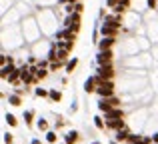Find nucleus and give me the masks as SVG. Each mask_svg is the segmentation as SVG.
<instances>
[{"mask_svg": "<svg viewBox=\"0 0 158 144\" xmlns=\"http://www.w3.org/2000/svg\"><path fill=\"white\" fill-rule=\"evenodd\" d=\"M96 94L100 98L114 96V82H112V80H102L100 84H98V88H96Z\"/></svg>", "mask_w": 158, "mask_h": 144, "instance_id": "nucleus-1", "label": "nucleus"}, {"mask_svg": "<svg viewBox=\"0 0 158 144\" xmlns=\"http://www.w3.org/2000/svg\"><path fill=\"white\" fill-rule=\"evenodd\" d=\"M80 12H72V14H68L66 16V20H64V26L66 28H70V30H74V32H78V28H80Z\"/></svg>", "mask_w": 158, "mask_h": 144, "instance_id": "nucleus-2", "label": "nucleus"}, {"mask_svg": "<svg viewBox=\"0 0 158 144\" xmlns=\"http://www.w3.org/2000/svg\"><path fill=\"white\" fill-rule=\"evenodd\" d=\"M98 76H100L102 80H112V78H114V68H112V64H104V66L98 68Z\"/></svg>", "mask_w": 158, "mask_h": 144, "instance_id": "nucleus-3", "label": "nucleus"}, {"mask_svg": "<svg viewBox=\"0 0 158 144\" xmlns=\"http://www.w3.org/2000/svg\"><path fill=\"white\" fill-rule=\"evenodd\" d=\"M112 56H114V54H112V52L110 50H100V52H98V66H104V64H112Z\"/></svg>", "mask_w": 158, "mask_h": 144, "instance_id": "nucleus-4", "label": "nucleus"}, {"mask_svg": "<svg viewBox=\"0 0 158 144\" xmlns=\"http://www.w3.org/2000/svg\"><path fill=\"white\" fill-rule=\"evenodd\" d=\"M114 42H116V38H112V36H102V40L98 42V48L100 50H110Z\"/></svg>", "mask_w": 158, "mask_h": 144, "instance_id": "nucleus-5", "label": "nucleus"}, {"mask_svg": "<svg viewBox=\"0 0 158 144\" xmlns=\"http://www.w3.org/2000/svg\"><path fill=\"white\" fill-rule=\"evenodd\" d=\"M118 118H124V112L120 110V106H116V108L106 112V120H118Z\"/></svg>", "mask_w": 158, "mask_h": 144, "instance_id": "nucleus-6", "label": "nucleus"}, {"mask_svg": "<svg viewBox=\"0 0 158 144\" xmlns=\"http://www.w3.org/2000/svg\"><path fill=\"white\" fill-rule=\"evenodd\" d=\"M62 38H66V40H76V32L70 30V28H66V30H60V32L56 34V40H62Z\"/></svg>", "mask_w": 158, "mask_h": 144, "instance_id": "nucleus-7", "label": "nucleus"}, {"mask_svg": "<svg viewBox=\"0 0 158 144\" xmlns=\"http://www.w3.org/2000/svg\"><path fill=\"white\" fill-rule=\"evenodd\" d=\"M100 34H102V36H112V38H116V34H118V28H114V26H108V24H102V28H100Z\"/></svg>", "mask_w": 158, "mask_h": 144, "instance_id": "nucleus-8", "label": "nucleus"}, {"mask_svg": "<svg viewBox=\"0 0 158 144\" xmlns=\"http://www.w3.org/2000/svg\"><path fill=\"white\" fill-rule=\"evenodd\" d=\"M114 106H112V102H110V98H100V102H98V110L100 112H108V110H112Z\"/></svg>", "mask_w": 158, "mask_h": 144, "instance_id": "nucleus-9", "label": "nucleus"}, {"mask_svg": "<svg viewBox=\"0 0 158 144\" xmlns=\"http://www.w3.org/2000/svg\"><path fill=\"white\" fill-rule=\"evenodd\" d=\"M78 138H80V134H78L76 130H70V132H66L64 142H66V144H76V142H78Z\"/></svg>", "mask_w": 158, "mask_h": 144, "instance_id": "nucleus-10", "label": "nucleus"}, {"mask_svg": "<svg viewBox=\"0 0 158 144\" xmlns=\"http://www.w3.org/2000/svg\"><path fill=\"white\" fill-rule=\"evenodd\" d=\"M106 126L112 130H122L124 128V120L122 118H118V120H106Z\"/></svg>", "mask_w": 158, "mask_h": 144, "instance_id": "nucleus-11", "label": "nucleus"}, {"mask_svg": "<svg viewBox=\"0 0 158 144\" xmlns=\"http://www.w3.org/2000/svg\"><path fill=\"white\" fill-rule=\"evenodd\" d=\"M116 140L118 142H124V140H128V138H130V132H128L126 128H122V130H116Z\"/></svg>", "mask_w": 158, "mask_h": 144, "instance_id": "nucleus-12", "label": "nucleus"}, {"mask_svg": "<svg viewBox=\"0 0 158 144\" xmlns=\"http://www.w3.org/2000/svg\"><path fill=\"white\" fill-rule=\"evenodd\" d=\"M20 76H22V70H20V68H14V70L10 72V76H8V82H18Z\"/></svg>", "mask_w": 158, "mask_h": 144, "instance_id": "nucleus-13", "label": "nucleus"}, {"mask_svg": "<svg viewBox=\"0 0 158 144\" xmlns=\"http://www.w3.org/2000/svg\"><path fill=\"white\" fill-rule=\"evenodd\" d=\"M104 24H108V26H114V28H120V18H118V16H110V18H106Z\"/></svg>", "mask_w": 158, "mask_h": 144, "instance_id": "nucleus-14", "label": "nucleus"}, {"mask_svg": "<svg viewBox=\"0 0 158 144\" xmlns=\"http://www.w3.org/2000/svg\"><path fill=\"white\" fill-rule=\"evenodd\" d=\"M48 98H50L52 102H60V100H62V92H60V90H50Z\"/></svg>", "mask_w": 158, "mask_h": 144, "instance_id": "nucleus-15", "label": "nucleus"}, {"mask_svg": "<svg viewBox=\"0 0 158 144\" xmlns=\"http://www.w3.org/2000/svg\"><path fill=\"white\" fill-rule=\"evenodd\" d=\"M76 64H78V58L68 60V62H66V72H68V74H72V70L76 68Z\"/></svg>", "mask_w": 158, "mask_h": 144, "instance_id": "nucleus-16", "label": "nucleus"}, {"mask_svg": "<svg viewBox=\"0 0 158 144\" xmlns=\"http://www.w3.org/2000/svg\"><path fill=\"white\" fill-rule=\"evenodd\" d=\"M8 102H10L12 106H20V104H22V100H20L18 94H12V96H8Z\"/></svg>", "mask_w": 158, "mask_h": 144, "instance_id": "nucleus-17", "label": "nucleus"}, {"mask_svg": "<svg viewBox=\"0 0 158 144\" xmlns=\"http://www.w3.org/2000/svg\"><path fill=\"white\" fill-rule=\"evenodd\" d=\"M68 52L70 50H66V48H58V52H56V54H58V60H66V58H68Z\"/></svg>", "mask_w": 158, "mask_h": 144, "instance_id": "nucleus-18", "label": "nucleus"}, {"mask_svg": "<svg viewBox=\"0 0 158 144\" xmlns=\"http://www.w3.org/2000/svg\"><path fill=\"white\" fill-rule=\"evenodd\" d=\"M34 94H36V96H40V98H46L48 94H50V90H44V88H36V90H34Z\"/></svg>", "mask_w": 158, "mask_h": 144, "instance_id": "nucleus-19", "label": "nucleus"}, {"mask_svg": "<svg viewBox=\"0 0 158 144\" xmlns=\"http://www.w3.org/2000/svg\"><path fill=\"white\" fill-rule=\"evenodd\" d=\"M4 118H6V122H8L10 126H16V124H18V120H16V116H14V114H6Z\"/></svg>", "mask_w": 158, "mask_h": 144, "instance_id": "nucleus-20", "label": "nucleus"}, {"mask_svg": "<svg viewBox=\"0 0 158 144\" xmlns=\"http://www.w3.org/2000/svg\"><path fill=\"white\" fill-rule=\"evenodd\" d=\"M32 118H34V112H32V110H26V112H24V120H26V124H32Z\"/></svg>", "mask_w": 158, "mask_h": 144, "instance_id": "nucleus-21", "label": "nucleus"}, {"mask_svg": "<svg viewBox=\"0 0 158 144\" xmlns=\"http://www.w3.org/2000/svg\"><path fill=\"white\" fill-rule=\"evenodd\" d=\"M104 124H106V122H102V118L100 116H94V126H96V128H104Z\"/></svg>", "mask_w": 158, "mask_h": 144, "instance_id": "nucleus-22", "label": "nucleus"}, {"mask_svg": "<svg viewBox=\"0 0 158 144\" xmlns=\"http://www.w3.org/2000/svg\"><path fill=\"white\" fill-rule=\"evenodd\" d=\"M46 76H48V70H42V68H40V70L36 72V78H38V80H44Z\"/></svg>", "mask_w": 158, "mask_h": 144, "instance_id": "nucleus-23", "label": "nucleus"}, {"mask_svg": "<svg viewBox=\"0 0 158 144\" xmlns=\"http://www.w3.org/2000/svg\"><path fill=\"white\" fill-rule=\"evenodd\" d=\"M56 138H58V136H56V132H48V134H46V140L50 142V144L56 142Z\"/></svg>", "mask_w": 158, "mask_h": 144, "instance_id": "nucleus-24", "label": "nucleus"}, {"mask_svg": "<svg viewBox=\"0 0 158 144\" xmlns=\"http://www.w3.org/2000/svg\"><path fill=\"white\" fill-rule=\"evenodd\" d=\"M38 130H48V122L46 120H38Z\"/></svg>", "mask_w": 158, "mask_h": 144, "instance_id": "nucleus-25", "label": "nucleus"}, {"mask_svg": "<svg viewBox=\"0 0 158 144\" xmlns=\"http://www.w3.org/2000/svg\"><path fill=\"white\" fill-rule=\"evenodd\" d=\"M106 4H108V6L112 8V10H114V8H116V6L120 4V0H106Z\"/></svg>", "mask_w": 158, "mask_h": 144, "instance_id": "nucleus-26", "label": "nucleus"}, {"mask_svg": "<svg viewBox=\"0 0 158 144\" xmlns=\"http://www.w3.org/2000/svg\"><path fill=\"white\" fill-rule=\"evenodd\" d=\"M128 140H130L132 144H136V142H140V140H142V136H136V134H130V138H128Z\"/></svg>", "mask_w": 158, "mask_h": 144, "instance_id": "nucleus-27", "label": "nucleus"}, {"mask_svg": "<svg viewBox=\"0 0 158 144\" xmlns=\"http://www.w3.org/2000/svg\"><path fill=\"white\" fill-rule=\"evenodd\" d=\"M64 10L68 12V14H72V12H76V10H74V4H66V6H64Z\"/></svg>", "mask_w": 158, "mask_h": 144, "instance_id": "nucleus-28", "label": "nucleus"}, {"mask_svg": "<svg viewBox=\"0 0 158 144\" xmlns=\"http://www.w3.org/2000/svg\"><path fill=\"white\" fill-rule=\"evenodd\" d=\"M4 142H6V144H12V134H10V132L4 134Z\"/></svg>", "mask_w": 158, "mask_h": 144, "instance_id": "nucleus-29", "label": "nucleus"}, {"mask_svg": "<svg viewBox=\"0 0 158 144\" xmlns=\"http://www.w3.org/2000/svg\"><path fill=\"white\" fill-rule=\"evenodd\" d=\"M74 10H76V12H82V10H84V6H82V2H76V4H74Z\"/></svg>", "mask_w": 158, "mask_h": 144, "instance_id": "nucleus-30", "label": "nucleus"}, {"mask_svg": "<svg viewBox=\"0 0 158 144\" xmlns=\"http://www.w3.org/2000/svg\"><path fill=\"white\" fill-rule=\"evenodd\" d=\"M136 144H152V138H142V140L136 142Z\"/></svg>", "mask_w": 158, "mask_h": 144, "instance_id": "nucleus-31", "label": "nucleus"}, {"mask_svg": "<svg viewBox=\"0 0 158 144\" xmlns=\"http://www.w3.org/2000/svg\"><path fill=\"white\" fill-rule=\"evenodd\" d=\"M62 4H76V2H80V0H60Z\"/></svg>", "mask_w": 158, "mask_h": 144, "instance_id": "nucleus-32", "label": "nucleus"}, {"mask_svg": "<svg viewBox=\"0 0 158 144\" xmlns=\"http://www.w3.org/2000/svg\"><path fill=\"white\" fill-rule=\"evenodd\" d=\"M120 4H122L124 8H128V6H130V0H120Z\"/></svg>", "mask_w": 158, "mask_h": 144, "instance_id": "nucleus-33", "label": "nucleus"}, {"mask_svg": "<svg viewBox=\"0 0 158 144\" xmlns=\"http://www.w3.org/2000/svg\"><path fill=\"white\" fill-rule=\"evenodd\" d=\"M148 6H150V8H154V6H156V0H148Z\"/></svg>", "mask_w": 158, "mask_h": 144, "instance_id": "nucleus-34", "label": "nucleus"}, {"mask_svg": "<svg viewBox=\"0 0 158 144\" xmlns=\"http://www.w3.org/2000/svg\"><path fill=\"white\" fill-rule=\"evenodd\" d=\"M152 142H154V144H158V134H154V136H152Z\"/></svg>", "mask_w": 158, "mask_h": 144, "instance_id": "nucleus-35", "label": "nucleus"}, {"mask_svg": "<svg viewBox=\"0 0 158 144\" xmlns=\"http://www.w3.org/2000/svg\"><path fill=\"white\" fill-rule=\"evenodd\" d=\"M32 144H40V140H38V138H34V140H32Z\"/></svg>", "mask_w": 158, "mask_h": 144, "instance_id": "nucleus-36", "label": "nucleus"}, {"mask_svg": "<svg viewBox=\"0 0 158 144\" xmlns=\"http://www.w3.org/2000/svg\"><path fill=\"white\" fill-rule=\"evenodd\" d=\"M112 144H120V142H118V140H116V142H112Z\"/></svg>", "mask_w": 158, "mask_h": 144, "instance_id": "nucleus-37", "label": "nucleus"}, {"mask_svg": "<svg viewBox=\"0 0 158 144\" xmlns=\"http://www.w3.org/2000/svg\"><path fill=\"white\" fill-rule=\"evenodd\" d=\"M92 144H100V142H92Z\"/></svg>", "mask_w": 158, "mask_h": 144, "instance_id": "nucleus-38", "label": "nucleus"}]
</instances>
